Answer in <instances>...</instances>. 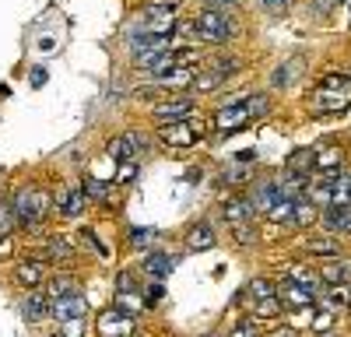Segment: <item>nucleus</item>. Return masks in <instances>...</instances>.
<instances>
[{"label": "nucleus", "instance_id": "1a4fd4ad", "mask_svg": "<svg viewBox=\"0 0 351 337\" xmlns=\"http://www.w3.org/2000/svg\"><path fill=\"white\" fill-rule=\"evenodd\" d=\"M14 281H18V285H25V288H39L43 281H46L43 260H21V264H14Z\"/></svg>", "mask_w": 351, "mask_h": 337}, {"label": "nucleus", "instance_id": "2f4dec72", "mask_svg": "<svg viewBox=\"0 0 351 337\" xmlns=\"http://www.w3.org/2000/svg\"><path fill=\"white\" fill-rule=\"evenodd\" d=\"M232 239L236 242H243V246H250V242H256V229L246 221V225H232Z\"/></svg>", "mask_w": 351, "mask_h": 337}, {"label": "nucleus", "instance_id": "f704fd0d", "mask_svg": "<svg viewBox=\"0 0 351 337\" xmlns=\"http://www.w3.org/2000/svg\"><path fill=\"white\" fill-rule=\"evenodd\" d=\"M232 4H236V0H204V11H221L225 14Z\"/></svg>", "mask_w": 351, "mask_h": 337}, {"label": "nucleus", "instance_id": "4be33fe9", "mask_svg": "<svg viewBox=\"0 0 351 337\" xmlns=\"http://www.w3.org/2000/svg\"><path fill=\"white\" fill-rule=\"evenodd\" d=\"M306 249L313 253V257H337V253H341V242L334 239V236H319V239H309L306 242Z\"/></svg>", "mask_w": 351, "mask_h": 337}, {"label": "nucleus", "instance_id": "ddd939ff", "mask_svg": "<svg viewBox=\"0 0 351 337\" xmlns=\"http://www.w3.org/2000/svg\"><path fill=\"white\" fill-rule=\"evenodd\" d=\"M21 309H25V320H46V316H53V302H49V295H43V292H32L25 302H21Z\"/></svg>", "mask_w": 351, "mask_h": 337}, {"label": "nucleus", "instance_id": "a211bd4d", "mask_svg": "<svg viewBox=\"0 0 351 337\" xmlns=\"http://www.w3.org/2000/svg\"><path fill=\"white\" fill-rule=\"evenodd\" d=\"M319 281H327V285H351V264H341V260L324 264V271H319Z\"/></svg>", "mask_w": 351, "mask_h": 337}, {"label": "nucleus", "instance_id": "a878e982", "mask_svg": "<svg viewBox=\"0 0 351 337\" xmlns=\"http://www.w3.org/2000/svg\"><path fill=\"white\" fill-rule=\"evenodd\" d=\"M327 305L330 309H348L351 305V285H327Z\"/></svg>", "mask_w": 351, "mask_h": 337}, {"label": "nucleus", "instance_id": "c9c22d12", "mask_svg": "<svg viewBox=\"0 0 351 337\" xmlns=\"http://www.w3.org/2000/svg\"><path fill=\"white\" fill-rule=\"evenodd\" d=\"M84 193L92 197V201H102V197H106V186H99L95 179H88V183H84Z\"/></svg>", "mask_w": 351, "mask_h": 337}, {"label": "nucleus", "instance_id": "9d476101", "mask_svg": "<svg viewBox=\"0 0 351 337\" xmlns=\"http://www.w3.org/2000/svg\"><path fill=\"white\" fill-rule=\"evenodd\" d=\"M84 299L74 292V295H67V299H56L53 302V316L60 320V323H71V320H84Z\"/></svg>", "mask_w": 351, "mask_h": 337}, {"label": "nucleus", "instance_id": "a18cd8bd", "mask_svg": "<svg viewBox=\"0 0 351 337\" xmlns=\"http://www.w3.org/2000/svg\"><path fill=\"white\" fill-rule=\"evenodd\" d=\"M319 337H330V334H319Z\"/></svg>", "mask_w": 351, "mask_h": 337}, {"label": "nucleus", "instance_id": "ea45409f", "mask_svg": "<svg viewBox=\"0 0 351 337\" xmlns=\"http://www.w3.org/2000/svg\"><path fill=\"white\" fill-rule=\"evenodd\" d=\"M313 327H316L319 334H324V330L330 327V313H324V316H316V323H313Z\"/></svg>", "mask_w": 351, "mask_h": 337}, {"label": "nucleus", "instance_id": "473e14b6", "mask_svg": "<svg viewBox=\"0 0 351 337\" xmlns=\"http://www.w3.org/2000/svg\"><path fill=\"white\" fill-rule=\"evenodd\" d=\"M246 109H250V116H263V112H271V99L267 95H250Z\"/></svg>", "mask_w": 351, "mask_h": 337}, {"label": "nucleus", "instance_id": "6e6552de", "mask_svg": "<svg viewBox=\"0 0 351 337\" xmlns=\"http://www.w3.org/2000/svg\"><path fill=\"white\" fill-rule=\"evenodd\" d=\"M197 81V64H176L165 77H162V84L158 88H169V92H183V88H190V84Z\"/></svg>", "mask_w": 351, "mask_h": 337}, {"label": "nucleus", "instance_id": "58836bf2", "mask_svg": "<svg viewBox=\"0 0 351 337\" xmlns=\"http://www.w3.org/2000/svg\"><path fill=\"white\" fill-rule=\"evenodd\" d=\"M130 239H134V242L141 246V242H148V239H152V232H144V229H134V232H130Z\"/></svg>", "mask_w": 351, "mask_h": 337}, {"label": "nucleus", "instance_id": "412c9836", "mask_svg": "<svg viewBox=\"0 0 351 337\" xmlns=\"http://www.w3.org/2000/svg\"><path fill=\"white\" fill-rule=\"evenodd\" d=\"M56 208H60L64 218H77V214L84 211V193H81V190H67L60 201H56Z\"/></svg>", "mask_w": 351, "mask_h": 337}, {"label": "nucleus", "instance_id": "0eeeda50", "mask_svg": "<svg viewBox=\"0 0 351 337\" xmlns=\"http://www.w3.org/2000/svg\"><path fill=\"white\" fill-rule=\"evenodd\" d=\"M221 214H225L228 225H246V221H253L256 208H253L250 197H228V201L221 204Z\"/></svg>", "mask_w": 351, "mask_h": 337}, {"label": "nucleus", "instance_id": "6ab92c4d", "mask_svg": "<svg viewBox=\"0 0 351 337\" xmlns=\"http://www.w3.org/2000/svg\"><path fill=\"white\" fill-rule=\"evenodd\" d=\"M281 197H285V193L278 190V183H263V186H260V190L253 193V208L267 214V211H271V208H274V204L281 201Z\"/></svg>", "mask_w": 351, "mask_h": 337}, {"label": "nucleus", "instance_id": "c03bdc74", "mask_svg": "<svg viewBox=\"0 0 351 337\" xmlns=\"http://www.w3.org/2000/svg\"><path fill=\"white\" fill-rule=\"evenodd\" d=\"M271 337H295V330H274Z\"/></svg>", "mask_w": 351, "mask_h": 337}, {"label": "nucleus", "instance_id": "4c0bfd02", "mask_svg": "<svg viewBox=\"0 0 351 337\" xmlns=\"http://www.w3.org/2000/svg\"><path fill=\"white\" fill-rule=\"evenodd\" d=\"M137 176V162H123V168H120V183H127V179H134Z\"/></svg>", "mask_w": 351, "mask_h": 337}, {"label": "nucleus", "instance_id": "de8ad7c7", "mask_svg": "<svg viewBox=\"0 0 351 337\" xmlns=\"http://www.w3.org/2000/svg\"><path fill=\"white\" fill-rule=\"evenodd\" d=\"M211 337H215V334H211Z\"/></svg>", "mask_w": 351, "mask_h": 337}, {"label": "nucleus", "instance_id": "cd10ccee", "mask_svg": "<svg viewBox=\"0 0 351 337\" xmlns=\"http://www.w3.org/2000/svg\"><path fill=\"white\" fill-rule=\"evenodd\" d=\"M250 295L253 299H271V295H278V285L271 277H253L250 281Z\"/></svg>", "mask_w": 351, "mask_h": 337}, {"label": "nucleus", "instance_id": "bb28decb", "mask_svg": "<svg viewBox=\"0 0 351 337\" xmlns=\"http://www.w3.org/2000/svg\"><path fill=\"white\" fill-rule=\"evenodd\" d=\"M330 190H334V204L337 208H351V173H344L337 183H330Z\"/></svg>", "mask_w": 351, "mask_h": 337}, {"label": "nucleus", "instance_id": "423d86ee", "mask_svg": "<svg viewBox=\"0 0 351 337\" xmlns=\"http://www.w3.org/2000/svg\"><path fill=\"white\" fill-rule=\"evenodd\" d=\"M193 112V99H172V102H162L155 105V120L165 127V123H183Z\"/></svg>", "mask_w": 351, "mask_h": 337}, {"label": "nucleus", "instance_id": "37998d69", "mask_svg": "<svg viewBox=\"0 0 351 337\" xmlns=\"http://www.w3.org/2000/svg\"><path fill=\"white\" fill-rule=\"evenodd\" d=\"M288 0H263V8H285Z\"/></svg>", "mask_w": 351, "mask_h": 337}, {"label": "nucleus", "instance_id": "7c9ffc66", "mask_svg": "<svg viewBox=\"0 0 351 337\" xmlns=\"http://www.w3.org/2000/svg\"><path fill=\"white\" fill-rule=\"evenodd\" d=\"M14 221H18V211H14V201H0V232H11L14 229Z\"/></svg>", "mask_w": 351, "mask_h": 337}, {"label": "nucleus", "instance_id": "393cba45", "mask_svg": "<svg viewBox=\"0 0 351 337\" xmlns=\"http://www.w3.org/2000/svg\"><path fill=\"white\" fill-rule=\"evenodd\" d=\"M172 267H176V260L165 257V253H148V257H144V271L155 274V277H165Z\"/></svg>", "mask_w": 351, "mask_h": 337}, {"label": "nucleus", "instance_id": "dca6fc26", "mask_svg": "<svg viewBox=\"0 0 351 337\" xmlns=\"http://www.w3.org/2000/svg\"><path fill=\"white\" fill-rule=\"evenodd\" d=\"M215 246V229L208 221H200V225H193V229L186 232V249H211Z\"/></svg>", "mask_w": 351, "mask_h": 337}, {"label": "nucleus", "instance_id": "c85d7f7f", "mask_svg": "<svg viewBox=\"0 0 351 337\" xmlns=\"http://www.w3.org/2000/svg\"><path fill=\"white\" fill-rule=\"evenodd\" d=\"M281 299L278 295H271V299H256V316H263V320H267V316H278L281 313Z\"/></svg>", "mask_w": 351, "mask_h": 337}, {"label": "nucleus", "instance_id": "b1692460", "mask_svg": "<svg viewBox=\"0 0 351 337\" xmlns=\"http://www.w3.org/2000/svg\"><path fill=\"white\" fill-rule=\"evenodd\" d=\"M74 292H77V285H74V277H67V274L46 281V295H49L53 302H56V299H67V295H74Z\"/></svg>", "mask_w": 351, "mask_h": 337}, {"label": "nucleus", "instance_id": "9b49d317", "mask_svg": "<svg viewBox=\"0 0 351 337\" xmlns=\"http://www.w3.org/2000/svg\"><path fill=\"white\" fill-rule=\"evenodd\" d=\"M309 105H313L316 112H337V109L348 105V95H344V92H334V88H319V92L309 95Z\"/></svg>", "mask_w": 351, "mask_h": 337}, {"label": "nucleus", "instance_id": "2eb2a0df", "mask_svg": "<svg viewBox=\"0 0 351 337\" xmlns=\"http://www.w3.org/2000/svg\"><path fill=\"white\" fill-rule=\"evenodd\" d=\"M324 232H351V208L330 204L324 211Z\"/></svg>", "mask_w": 351, "mask_h": 337}, {"label": "nucleus", "instance_id": "f3484780", "mask_svg": "<svg viewBox=\"0 0 351 337\" xmlns=\"http://www.w3.org/2000/svg\"><path fill=\"white\" fill-rule=\"evenodd\" d=\"M299 74H302V60H299V56H291V60H285V64L271 74V84H274V88H288V84L295 81Z\"/></svg>", "mask_w": 351, "mask_h": 337}, {"label": "nucleus", "instance_id": "e433bc0d", "mask_svg": "<svg viewBox=\"0 0 351 337\" xmlns=\"http://www.w3.org/2000/svg\"><path fill=\"white\" fill-rule=\"evenodd\" d=\"M116 285H120V292H137V281H134V274H120V281H116Z\"/></svg>", "mask_w": 351, "mask_h": 337}, {"label": "nucleus", "instance_id": "f257e3e1", "mask_svg": "<svg viewBox=\"0 0 351 337\" xmlns=\"http://www.w3.org/2000/svg\"><path fill=\"white\" fill-rule=\"evenodd\" d=\"M193 25H197V39H204V42H228L239 32L236 21H232L228 14H221V11H204Z\"/></svg>", "mask_w": 351, "mask_h": 337}, {"label": "nucleus", "instance_id": "39448f33", "mask_svg": "<svg viewBox=\"0 0 351 337\" xmlns=\"http://www.w3.org/2000/svg\"><path fill=\"white\" fill-rule=\"evenodd\" d=\"M250 120H253V116H250L246 102H239V105H225V109H218V112H215V130L228 134V130H239V127H246Z\"/></svg>", "mask_w": 351, "mask_h": 337}, {"label": "nucleus", "instance_id": "20e7f679", "mask_svg": "<svg viewBox=\"0 0 351 337\" xmlns=\"http://www.w3.org/2000/svg\"><path fill=\"white\" fill-rule=\"evenodd\" d=\"M236 71H239V60H236V56H228V60H218L208 74H197V81H193V84H197L200 92H215V88H221V81H225V77H232Z\"/></svg>", "mask_w": 351, "mask_h": 337}, {"label": "nucleus", "instance_id": "f8f14e48", "mask_svg": "<svg viewBox=\"0 0 351 337\" xmlns=\"http://www.w3.org/2000/svg\"><path fill=\"white\" fill-rule=\"evenodd\" d=\"M158 134H162V140H165L169 148H190L193 137H197L193 127H186V123H165Z\"/></svg>", "mask_w": 351, "mask_h": 337}, {"label": "nucleus", "instance_id": "f03ea898", "mask_svg": "<svg viewBox=\"0 0 351 337\" xmlns=\"http://www.w3.org/2000/svg\"><path fill=\"white\" fill-rule=\"evenodd\" d=\"M46 208H49V197L43 190H25V193L14 197V211H18V221L25 229H36L46 214Z\"/></svg>", "mask_w": 351, "mask_h": 337}, {"label": "nucleus", "instance_id": "7ed1b4c3", "mask_svg": "<svg viewBox=\"0 0 351 337\" xmlns=\"http://www.w3.org/2000/svg\"><path fill=\"white\" fill-rule=\"evenodd\" d=\"M99 337H134V320L123 309H106L99 316Z\"/></svg>", "mask_w": 351, "mask_h": 337}, {"label": "nucleus", "instance_id": "a19ab883", "mask_svg": "<svg viewBox=\"0 0 351 337\" xmlns=\"http://www.w3.org/2000/svg\"><path fill=\"white\" fill-rule=\"evenodd\" d=\"M232 337H256V334H253L250 323H243V327H236V334H232Z\"/></svg>", "mask_w": 351, "mask_h": 337}, {"label": "nucleus", "instance_id": "49530a36", "mask_svg": "<svg viewBox=\"0 0 351 337\" xmlns=\"http://www.w3.org/2000/svg\"><path fill=\"white\" fill-rule=\"evenodd\" d=\"M348 4H351V0H348Z\"/></svg>", "mask_w": 351, "mask_h": 337}, {"label": "nucleus", "instance_id": "aec40b11", "mask_svg": "<svg viewBox=\"0 0 351 337\" xmlns=\"http://www.w3.org/2000/svg\"><path fill=\"white\" fill-rule=\"evenodd\" d=\"M316 168V151L313 148H302V151H295L288 158V173H299V176H309Z\"/></svg>", "mask_w": 351, "mask_h": 337}, {"label": "nucleus", "instance_id": "72a5a7b5", "mask_svg": "<svg viewBox=\"0 0 351 337\" xmlns=\"http://www.w3.org/2000/svg\"><path fill=\"white\" fill-rule=\"evenodd\" d=\"M221 179H225V183H246V179H250V168H228Z\"/></svg>", "mask_w": 351, "mask_h": 337}, {"label": "nucleus", "instance_id": "79ce46f5", "mask_svg": "<svg viewBox=\"0 0 351 337\" xmlns=\"http://www.w3.org/2000/svg\"><path fill=\"white\" fill-rule=\"evenodd\" d=\"M334 8V0H316V11H330Z\"/></svg>", "mask_w": 351, "mask_h": 337}, {"label": "nucleus", "instance_id": "c756f323", "mask_svg": "<svg viewBox=\"0 0 351 337\" xmlns=\"http://www.w3.org/2000/svg\"><path fill=\"white\" fill-rule=\"evenodd\" d=\"M334 165H341V148L337 145H330L327 151H316V168H334Z\"/></svg>", "mask_w": 351, "mask_h": 337}, {"label": "nucleus", "instance_id": "4468645a", "mask_svg": "<svg viewBox=\"0 0 351 337\" xmlns=\"http://www.w3.org/2000/svg\"><path fill=\"white\" fill-rule=\"evenodd\" d=\"M137 151H141L137 134H123V137H112V140H109V155L120 158V162H134Z\"/></svg>", "mask_w": 351, "mask_h": 337}, {"label": "nucleus", "instance_id": "5701e85b", "mask_svg": "<svg viewBox=\"0 0 351 337\" xmlns=\"http://www.w3.org/2000/svg\"><path fill=\"white\" fill-rule=\"evenodd\" d=\"M285 302L288 305H309L313 302V288H306V285H299V281H285Z\"/></svg>", "mask_w": 351, "mask_h": 337}]
</instances>
